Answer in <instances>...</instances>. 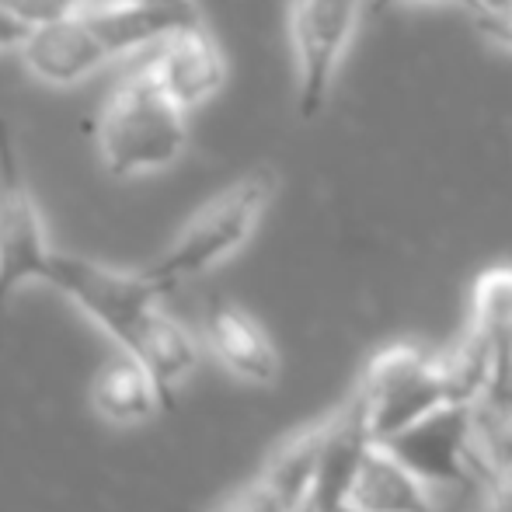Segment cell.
<instances>
[{"instance_id":"obj_25","label":"cell","mask_w":512,"mask_h":512,"mask_svg":"<svg viewBox=\"0 0 512 512\" xmlns=\"http://www.w3.org/2000/svg\"><path fill=\"white\" fill-rule=\"evenodd\" d=\"M512 0H478V14L481 11H502V7H509Z\"/></svg>"},{"instance_id":"obj_9","label":"cell","mask_w":512,"mask_h":512,"mask_svg":"<svg viewBox=\"0 0 512 512\" xmlns=\"http://www.w3.org/2000/svg\"><path fill=\"white\" fill-rule=\"evenodd\" d=\"M18 53L25 67L32 70V77H39L49 88H70V84L84 81L112 60L108 49L98 42V35L91 32V25L84 21V14L35 25Z\"/></svg>"},{"instance_id":"obj_27","label":"cell","mask_w":512,"mask_h":512,"mask_svg":"<svg viewBox=\"0 0 512 512\" xmlns=\"http://www.w3.org/2000/svg\"><path fill=\"white\" fill-rule=\"evenodd\" d=\"M307 512H317V509H314V506H310V509H307Z\"/></svg>"},{"instance_id":"obj_21","label":"cell","mask_w":512,"mask_h":512,"mask_svg":"<svg viewBox=\"0 0 512 512\" xmlns=\"http://www.w3.org/2000/svg\"><path fill=\"white\" fill-rule=\"evenodd\" d=\"M32 21H25L18 11H11V7L0 0V53H7V49H21L28 42V35H32Z\"/></svg>"},{"instance_id":"obj_24","label":"cell","mask_w":512,"mask_h":512,"mask_svg":"<svg viewBox=\"0 0 512 512\" xmlns=\"http://www.w3.org/2000/svg\"><path fill=\"white\" fill-rule=\"evenodd\" d=\"M398 4H418V0H370V11L384 14V11H391V7H398ZM439 4H457V7H464V11L478 14V0H439Z\"/></svg>"},{"instance_id":"obj_6","label":"cell","mask_w":512,"mask_h":512,"mask_svg":"<svg viewBox=\"0 0 512 512\" xmlns=\"http://www.w3.org/2000/svg\"><path fill=\"white\" fill-rule=\"evenodd\" d=\"M53 248L46 241L39 203L21 168L11 126L0 119V307L25 283L46 279Z\"/></svg>"},{"instance_id":"obj_2","label":"cell","mask_w":512,"mask_h":512,"mask_svg":"<svg viewBox=\"0 0 512 512\" xmlns=\"http://www.w3.org/2000/svg\"><path fill=\"white\" fill-rule=\"evenodd\" d=\"M276 189H279L276 171L255 168L244 178H237L234 185H227L223 192H216L178 230V237L168 244V251L143 269L150 286L164 297V293L178 290L182 283H192V279L213 272L230 255H237L248 244V237L255 234L258 223H262L265 209L276 199Z\"/></svg>"},{"instance_id":"obj_23","label":"cell","mask_w":512,"mask_h":512,"mask_svg":"<svg viewBox=\"0 0 512 512\" xmlns=\"http://www.w3.org/2000/svg\"><path fill=\"white\" fill-rule=\"evenodd\" d=\"M485 512H512V474L485 481Z\"/></svg>"},{"instance_id":"obj_22","label":"cell","mask_w":512,"mask_h":512,"mask_svg":"<svg viewBox=\"0 0 512 512\" xmlns=\"http://www.w3.org/2000/svg\"><path fill=\"white\" fill-rule=\"evenodd\" d=\"M133 4H147V7H157V11H168L171 18H178L182 25H199V21H203V11H199L196 0H133Z\"/></svg>"},{"instance_id":"obj_14","label":"cell","mask_w":512,"mask_h":512,"mask_svg":"<svg viewBox=\"0 0 512 512\" xmlns=\"http://www.w3.org/2000/svg\"><path fill=\"white\" fill-rule=\"evenodd\" d=\"M467 328L485 342L495 359V391H512V265H495L474 283Z\"/></svg>"},{"instance_id":"obj_10","label":"cell","mask_w":512,"mask_h":512,"mask_svg":"<svg viewBox=\"0 0 512 512\" xmlns=\"http://www.w3.org/2000/svg\"><path fill=\"white\" fill-rule=\"evenodd\" d=\"M206 345L237 380L272 384L279 377V352L265 328L244 307L213 300L206 310Z\"/></svg>"},{"instance_id":"obj_19","label":"cell","mask_w":512,"mask_h":512,"mask_svg":"<svg viewBox=\"0 0 512 512\" xmlns=\"http://www.w3.org/2000/svg\"><path fill=\"white\" fill-rule=\"evenodd\" d=\"M4 4L32 25H42V21L74 18V14H84L98 4H108V0H4Z\"/></svg>"},{"instance_id":"obj_11","label":"cell","mask_w":512,"mask_h":512,"mask_svg":"<svg viewBox=\"0 0 512 512\" xmlns=\"http://www.w3.org/2000/svg\"><path fill=\"white\" fill-rule=\"evenodd\" d=\"M373 446V436L366 429L363 408L356 398L349 405L328 415V429H324L321 446V464H317V485H314V506L317 512H335L349 502L352 485L359 478V467L366 460V450Z\"/></svg>"},{"instance_id":"obj_4","label":"cell","mask_w":512,"mask_h":512,"mask_svg":"<svg viewBox=\"0 0 512 512\" xmlns=\"http://www.w3.org/2000/svg\"><path fill=\"white\" fill-rule=\"evenodd\" d=\"M352 398L363 408L373 443H387L436 408L450 405L439 356H429L415 345H391L377 352Z\"/></svg>"},{"instance_id":"obj_8","label":"cell","mask_w":512,"mask_h":512,"mask_svg":"<svg viewBox=\"0 0 512 512\" xmlns=\"http://www.w3.org/2000/svg\"><path fill=\"white\" fill-rule=\"evenodd\" d=\"M147 67L185 112L206 105L227 81V60H223L220 42L213 39L206 21L185 25L157 42Z\"/></svg>"},{"instance_id":"obj_1","label":"cell","mask_w":512,"mask_h":512,"mask_svg":"<svg viewBox=\"0 0 512 512\" xmlns=\"http://www.w3.org/2000/svg\"><path fill=\"white\" fill-rule=\"evenodd\" d=\"M185 115L147 63L122 77L98 112V157L105 171L136 178L171 168L189 143Z\"/></svg>"},{"instance_id":"obj_17","label":"cell","mask_w":512,"mask_h":512,"mask_svg":"<svg viewBox=\"0 0 512 512\" xmlns=\"http://www.w3.org/2000/svg\"><path fill=\"white\" fill-rule=\"evenodd\" d=\"M471 450L481 481L512 474V391L488 394L471 408Z\"/></svg>"},{"instance_id":"obj_7","label":"cell","mask_w":512,"mask_h":512,"mask_svg":"<svg viewBox=\"0 0 512 512\" xmlns=\"http://www.w3.org/2000/svg\"><path fill=\"white\" fill-rule=\"evenodd\" d=\"M387 450L398 453L415 474H422L432 488L464 485L474 467L471 450V408L443 405L422 422H415L401 436L387 439Z\"/></svg>"},{"instance_id":"obj_3","label":"cell","mask_w":512,"mask_h":512,"mask_svg":"<svg viewBox=\"0 0 512 512\" xmlns=\"http://www.w3.org/2000/svg\"><path fill=\"white\" fill-rule=\"evenodd\" d=\"M70 304H77L122 352L140 359L161 331L168 310L143 272H119L81 255L53 251L46 279Z\"/></svg>"},{"instance_id":"obj_13","label":"cell","mask_w":512,"mask_h":512,"mask_svg":"<svg viewBox=\"0 0 512 512\" xmlns=\"http://www.w3.org/2000/svg\"><path fill=\"white\" fill-rule=\"evenodd\" d=\"M91 408L112 425H143L168 408V398L140 359L119 352L91 380Z\"/></svg>"},{"instance_id":"obj_26","label":"cell","mask_w":512,"mask_h":512,"mask_svg":"<svg viewBox=\"0 0 512 512\" xmlns=\"http://www.w3.org/2000/svg\"><path fill=\"white\" fill-rule=\"evenodd\" d=\"M335 512H363V509H356V506H349V502H345L342 509H335Z\"/></svg>"},{"instance_id":"obj_20","label":"cell","mask_w":512,"mask_h":512,"mask_svg":"<svg viewBox=\"0 0 512 512\" xmlns=\"http://www.w3.org/2000/svg\"><path fill=\"white\" fill-rule=\"evenodd\" d=\"M474 25H478L481 39L492 42V46L512 53V4L502 7V11H481L474 14Z\"/></svg>"},{"instance_id":"obj_16","label":"cell","mask_w":512,"mask_h":512,"mask_svg":"<svg viewBox=\"0 0 512 512\" xmlns=\"http://www.w3.org/2000/svg\"><path fill=\"white\" fill-rule=\"evenodd\" d=\"M324 429H328V418H321V422L300 429L297 436L286 439V443L269 457V464L258 471L286 502H290V509H297V512H307L310 502H314Z\"/></svg>"},{"instance_id":"obj_12","label":"cell","mask_w":512,"mask_h":512,"mask_svg":"<svg viewBox=\"0 0 512 512\" xmlns=\"http://www.w3.org/2000/svg\"><path fill=\"white\" fill-rule=\"evenodd\" d=\"M349 506L363 512H436V488L411 471L398 453L373 443L352 485Z\"/></svg>"},{"instance_id":"obj_5","label":"cell","mask_w":512,"mask_h":512,"mask_svg":"<svg viewBox=\"0 0 512 512\" xmlns=\"http://www.w3.org/2000/svg\"><path fill=\"white\" fill-rule=\"evenodd\" d=\"M363 0H290V46L297 60V112L314 122L324 112L359 25Z\"/></svg>"},{"instance_id":"obj_18","label":"cell","mask_w":512,"mask_h":512,"mask_svg":"<svg viewBox=\"0 0 512 512\" xmlns=\"http://www.w3.org/2000/svg\"><path fill=\"white\" fill-rule=\"evenodd\" d=\"M209 512H297V509H290V502H286L262 474H255V478L244 481L241 488L223 495Z\"/></svg>"},{"instance_id":"obj_15","label":"cell","mask_w":512,"mask_h":512,"mask_svg":"<svg viewBox=\"0 0 512 512\" xmlns=\"http://www.w3.org/2000/svg\"><path fill=\"white\" fill-rule=\"evenodd\" d=\"M84 21L91 25V32L98 35V42L108 49V56H126L136 49L157 46L161 39H168L171 32L185 28L178 18H171L168 11H157L147 4H133V0H108L91 11H84Z\"/></svg>"}]
</instances>
